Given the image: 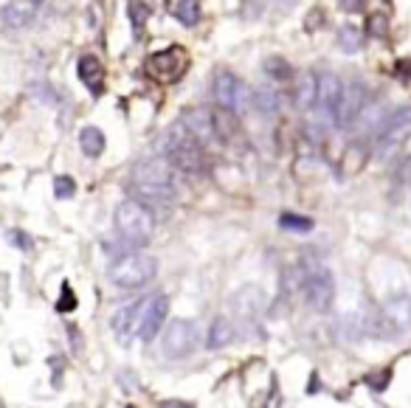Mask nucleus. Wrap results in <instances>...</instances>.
<instances>
[{
  "instance_id": "nucleus-24",
  "label": "nucleus",
  "mask_w": 411,
  "mask_h": 408,
  "mask_svg": "<svg viewBox=\"0 0 411 408\" xmlns=\"http://www.w3.org/2000/svg\"><path fill=\"white\" fill-rule=\"evenodd\" d=\"M302 290H304V268H302V262L285 265V270H282V293L285 296H296Z\"/></svg>"
},
{
  "instance_id": "nucleus-15",
  "label": "nucleus",
  "mask_w": 411,
  "mask_h": 408,
  "mask_svg": "<svg viewBox=\"0 0 411 408\" xmlns=\"http://www.w3.org/2000/svg\"><path fill=\"white\" fill-rule=\"evenodd\" d=\"M181 124L203 144L208 147L217 136H214V124H211V110H206V107H192V110H186L184 116H181Z\"/></svg>"
},
{
  "instance_id": "nucleus-27",
  "label": "nucleus",
  "mask_w": 411,
  "mask_h": 408,
  "mask_svg": "<svg viewBox=\"0 0 411 408\" xmlns=\"http://www.w3.org/2000/svg\"><path fill=\"white\" fill-rule=\"evenodd\" d=\"M254 107H259L265 116H273V113L279 110V93H276L270 85L256 88V93H254Z\"/></svg>"
},
{
  "instance_id": "nucleus-5",
  "label": "nucleus",
  "mask_w": 411,
  "mask_h": 408,
  "mask_svg": "<svg viewBox=\"0 0 411 408\" xmlns=\"http://www.w3.org/2000/svg\"><path fill=\"white\" fill-rule=\"evenodd\" d=\"M302 268H304V301L310 304V310L316 313H330L333 301H335V282L333 273L316 259V256H302Z\"/></svg>"
},
{
  "instance_id": "nucleus-22",
  "label": "nucleus",
  "mask_w": 411,
  "mask_h": 408,
  "mask_svg": "<svg viewBox=\"0 0 411 408\" xmlns=\"http://www.w3.org/2000/svg\"><path fill=\"white\" fill-rule=\"evenodd\" d=\"M341 88H344V82L335 73H321L318 76V99H316V104L318 107H335V102L341 96Z\"/></svg>"
},
{
  "instance_id": "nucleus-32",
  "label": "nucleus",
  "mask_w": 411,
  "mask_h": 408,
  "mask_svg": "<svg viewBox=\"0 0 411 408\" xmlns=\"http://www.w3.org/2000/svg\"><path fill=\"white\" fill-rule=\"evenodd\" d=\"M54 195H56L59 200L73 198V195H76V181L68 178V175H56V178H54Z\"/></svg>"
},
{
  "instance_id": "nucleus-2",
  "label": "nucleus",
  "mask_w": 411,
  "mask_h": 408,
  "mask_svg": "<svg viewBox=\"0 0 411 408\" xmlns=\"http://www.w3.org/2000/svg\"><path fill=\"white\" fill-rule=\"evenodd\" d=\"M116 231L127 245H147L155 234V214L144 200H121L116 205Z\"/></svg>"
},
{
  "instance_id": "nucleus-12",
  "label": "nucleus",
  "mask_w": 411,
  "mask_h": 408,
  "mask_svg": "<svg viewBox=\"0 0 411 408\" xmlns=\"http://www.w3.org/2000/svg\"><path fill=\"white\" fill-rule=\"evenodd\" d=\"M167 310H169V299L167 296H153V299L144 301L141 318H138V330H136L144 344L155 341V335L161 332V327L167 321Z\"/></svg>"
},
{
  "instance_id": "nucleus-3",
  "label": "nucleus",
  "mask_w": 411,
  "mask_h": 408,
  "mask_svg": "<svg viewBox=\"0 0 411 408\" xmlns=\"http://www.w3.org/2000/svg\"><path fill=\"white\" fill-rule=\"evenodd\" d=\"M107 276L121 290H138V287H147L158 276V262H155V256L138 253V251L136 253H121L110 262Z\"/></svg>"
},
{
  "instance_id": "nucleus-18",
  "label": "nucleus",
  "mask_w": 411,
  "mask_h": 408,
  "mask_svg": "<svg viewBox=\"0 0 411 408\" xmlns=\"http://www.w3.org/2000/svg\"><path fill=\"white\" fill-rule=\"evenodd\" d=\"M389 113H392V107H389L386 102H381V99H378V102H367L364 110L358 113V119H355L352 124L358 127V133H369V130L378 133V130L383 127V121L389 119Z\"/></svg>"
},
{
  "instance_id": "nucleus-36",
  "label": "nucleus",
  "mask_w": 411,
  "mask_h": 408,
  "mask_svg": "<svg viewBox=\"0 0 411 408\" xmlns=\"http://www.w3.org/2000/svg\"><path fill=\"white\" fill-rule=\"evenodd\" d=\"M398 175H400V184H406L411 186V155L400 164V169H398Z\"/></svg>"
},
{
  "instance_id": "nucleus-17",
  "label": "nucleus",
  "mask_w": 411,
  "mask_h": 408,
  "mask_svg": "<svg viewBox=\"0 0 411 408\" xmlns=\"http://www.w3.org/2000/svg\"><path fill=\"white\" fill-rule=\"evenodd\" d=\"M211 124H214V136L222 144H234L239 138V116L228 107H211Z\"/></svg>"
},
{
  "instance_id": "nucleus-34",
  "label": "nucleus",
  "mask_w": 411,
  "mask_h": 408,
  "mask_svg": "<svg viewBox=\"0 0 411 408\" xmlns=\"http://www.w3.org/2000/svg\"><path fill=\"white\" fill-rule=\"evenodd\" d=\"M76 307V299H73V293H71V287L68 284H62V299H59V304H56V310L59 313H71Z\"/></svg>"
},
{
  "instance_id": "nucleus-29",
  "label": "nucleus",
  "mask_w": 411,
  "mask_h": 408,
  "mask_svg": "<svg viewBox=\"0 0 411 408\" xmlns=\"http://www.w3.org/2000/svg\"><path fill=\"white\" fill-rule=\"evenodd\" d=\"M31 17H34L31 6H6V8H3V20H6L8 25H28Z\"/></svg>"
},
{
  "instance_id": "nucleus-41",
  "label": "nucleus",
  "mask_w": 411,
  "mask_h": 408,
  "mask_svg": "<svg viewBox=\"0 0 411 408\" xmlns=\"http://www.w3.org/2000/svg\"><path fill=\"white\" fill-rule=\"evenodd\" d=\"M28 3H31V6H40V3H42V0H28Z\"/></svg>"
},
{
  "instance_id": "nucleus-1",
  "label": "nucleus",
  "mask_w": 411,
  "mask_h": 408,
  "mask_svg": "<svg viewBox=\"0 0 411 408\" xmlns=\"http://www.w3.org/2000/svg\"><path fill=\"white\" fill-rule=\"evenodd\" d=\"M175 167L164 155L144 158L133 167L130 172V192L144 200L147 205L153 203H169L175 198Z\"/></svg>"
},
{
  "instance_id": "nucleus-8",
  "label": "nucleus",
  "mask_w": 411,
  "mask_h": 408,
  "mask_svg": "<svg viewBox=\"0 0 411 408\" xmlns=\"http://www.w3.org/2000/svg\"><path fill=\"white\" fill-rule=\"evenodd\" d=\"M411 138V107H398L395 113H389V119L383 121V127L378 130V158H392L406 141Z\"/></svg>"
},
{
  "instance_id": "nucleus-28",
  "label": "nucleus",
  "mask_w": 411,
  "mask_h": 408,
  "mask_svg": "<svg viewBox=\"0 0 411 408\" xmlns=\"http://www.w3.org/2000/svg\"><path fill=\"white\" fill-rule=\"evenodd\" d=\"M175 17L184 25H195L201 20V0H178L175 3Z\"/></svg>"
},
{
  "instance_id": "nucleus-40",
  "label": "nucleus",
  "mask_w": 411,
  "mask_h": 408,
  "mask_svg": "<svg viewBox=\"0 0 411 408\" xmlns=\"http://www.w3.org/2000/svg\"><path fill=\"white\" fill-rule=\"evenodd\" d=\"M164 406H172V408H186V403H181V400H167Z\"/></svg>"
},
{
  "instance_id": "nucleus-6",
  "label": "nucleus",
  "mask_w": 411,
  "mask_h": 408,
  "mask_svg": "<svg viewBox=\"0 0 411 408\" xmlns=\"http://www.w3.org/2000/svg\"><path fill=\"white\" fill-rule=\"evenodd\" d=\"M411 330V296L395 293L383 301V307L372 316V332L381 338H398Z\"/></svg>"
},
{
  "instance_id": "nucleus-4",
  "label": "nucleus",
  "mask_w": 411,
  "mask_h": 408,
  "mask_svg": "<svg viewBox=\"0 0 411 408\" xmlns=\"http://www.w3.org/2000/svg\"><path fill=\"white\" fill-rule=\"evenodd\" d=\"M206 147L181 124V121H175L172 127H169V133H167V158H169V164L175 167V169H181V172H189V175H195V172H201L206 167Z\"/></svg>"
},
{
  "instance_id": "nucleus-35",
  "label": "nucleus",
  "mask_w": 411,
  "mask_h": 408,
  "mask_svg": "<svg viewBox=\"0 0 411 408\" xmlns=\"http://www.w3.org/2000/svg\"><path fill=\"white\" fill-rule=\"evenodd\" d=\"M130 17H133V25L141 28V23L147 20V6H141L138 0H133V3H130Z\"/></svg>"
},
{
  "instance_id": "nucleus-37",
  "label": "nucleus",
  "mask_w": 411,
  "mask_h": 408,
  "mask_svg": "<svg viewBox=\"0 0 411 408\" xmlns=\"http://www.w3.org/2000/svg\"><path fill=\"white\" fill-rule=\"evenodd\" d=\"M364 6H367V0H341V8H344V11H350V14L364 11Z\"/></svg>"
},
{
  "instance_id": "nucleus-14",
  "label": "nucleus",
  "mask_w": 411,
  "mask_h": 408,
  "mask_svg": "<svg viewBox=\"0 0 411 408\" xmlns=\"http://www.w3.org/2000/svg\"><path fill=\"white\" fill-rule=\"evenodd\" d=\"M231 310H234L237 318L251 321V318H256V316L265 310V293H262L259 287L248 284V287H242L239 293L231 296Z\"/></svg>"
},
{
  "instance_id": "nucleus-16",
  "label": "nucleus",
  "mask_w": 411,
  "mask_h": 408,
  "mask_svg": "<svg viewBox=\"0 0 411 408\" xmlns=\"http://www.w3.org/2000/svg\"><path fill=\"white\" fill-rule=\"evenodd\" d=\"M316 99H318V73L304 71L293 85V104H296V110L307 113L316 107Z\"/></svg>"
},
{
  "instance_id": "nucleus-38",
  "label": "nucleus",
  "mask_w": 411,
  "mask_h": 408,
  "mask_svg": "<svg viewBox=\"0 0 411 408\" xmlns=\"http://www.w3.org/2000/svg\"><path fill=\"white\" fill-rule=\"evenodd\" d=\"M8 236L14 239V245H17V248H23V251H28V248H31V245H28V236H25V234H17V231H11Z\"/></svg>"
},
{
  "instance_id": "nucleus-11",
  "label": "nucleus",
  "mask_w": 411,
  "mask_h": 408,
  "mask_svg": "<svg viewBox=\"0 0 411 408\" xmlns=\"http://www.w3.org/2000/svg\"><path fill=\"white\" fill-rule=\"evenodd\" d=\"M367 102H369V93H367L364 85H358V82L344 85V88H341V96H338V102H335V107H333L335 124H338V127H350V124L358 119V113L364 110Z\"/></svg>"
},
{
  "instance_id": "nucleus-20",
  "label": "nucleus",
  "mask_w": 411,
  "mask_h": 408,
  "mask_svg": "<svg viewBox=\"0 0 411 408\" xmlns=\"http://www.w3.org/2000/svg\"><path fill=\"white\" fill-rule=\"evenodd\" d=\"M76 73H79V79L93 90V93H102V79H105V68H102V62L96 59V56H90V54H85L79 62H76Z\"/></svg>"
},
{
  "instance_id": "nucleus-33",
  "label": "nucleus",
  "mask_w": 411,
  "mask_h": 408,
  "mask_svg": "<svg viewBox=\"0 0 411 408\" xmlns=\"http://www.w3.org/2000/svg\"><path fill=\"white\" fill-rule=\"evenodd\" d=\"M389 380H392V369H383V372H378V375H369V378H367L369 389H375V392H383V389L389 386Z\"/></svg>"
},
{
  "instance_id": "nucleus-39",
  "label": "nucleus",
  "mask_w": 411,
  "mask_h": 408,
  "mask_svg": "<svg viewBox=\"0 0 411 408\" xmlns=\"http://www.w3.org/2000/svg\"><path fill=\"white\" fill-rule=\"evenodd\" d=\"M318 17H321V8H313V11H310V20H307V31H316Z\"/></svg>"
},
{
  "instance_id": "nucleus-19",
  "label": "nucleus",
  "mask_w": 411,
  "mask_h": 408,
  "mask_svg": "<svg viewBox=\"0 0 411 408\" xmlns=\"http://www.w3.org/2000/svg\"><path fill=\"white\" fill-rule=\"evenodd\" d=\"M141 307H144V301H136V304H127V307H121L116 316H113V332L121 338V341H127L130 338V332L133 330H138V318H141Z\"/></svg>"
},
{
  "instance_id": "nucleus-25",
  "label": "nucleus",
  "mask_w": 411,
  "mask_h": 408,
  "mask_svg": "<svg viewBox=\"0 0 411 408\" xmlns=\"http://www.w3.org/2000/svg\"><path fill=\"white\" fill-rule=\"evenodd\" d=\"M338 48H341L344 54H358V51L364 48V34H361V28H355L352 23H344V25L338 28Z\"/></svg>"
},
{
  "instance_id": "nucleus-26",
  "label": "nucleus",
  "mask_w": 411,
  "mask_h": 408,
  "mask_svg": "<svg viewBox=\"0 0 411 408\" xmlns=\"http://www.w3.org/2000/svg\"><path fill=\"white\" fill-rule=\"evenodd\" d=\"M265 73L273 79V82H290L296 73H293V68H290V62L287 59H282V56H268L265 59Z\"/></svg>"
},
{
  "instance_id": "nucleus-13",
  "label": "nucleus",
  "mask_w": 411,
  "mask_h": 408,
  "mask_svg": "<svg viewBox=\"0 0 411 408\" xmlns=\"http://www.w3.org/2000/svg\"><path fill=\"white\" fill-rule=\"evenodd\" d=\"M369 161H372V147H369V141L355 138V141H350V144L344 147L341 161H338V172H341V178H358V175L369 167Z\"/></svg>"
},
{
  "instance_id": "nucleus-21",
  "label": "nucleus",
  "mask_w": 411,
  "mask_h": 408,
  "mask_svg": "<svg viewBox=\"0 0 411 408\" xmlns=\"http://www.w3.org/2000/svg\"><path fill=\"white\" fill-rule=\"evenodd\" d=\"M231 341H234V324H231L225 316H217V318L211 321V327H208V335H206L208 349H222V347H228Z\"/></svg>"
},
{
  "instance_id": "nucleus-23",
  "label": "nucleus",
  "mask_w": 411,
  "mask_h": 408,
  "mask_svg": "<svg viewBox=\"0 0 411 408\" xmlns=\"http://www.w3.org/2000/svg\"><path fill=\"white\" fill-rule=\"evenodd\" d=\"M105 133L99 130V127H82V133H79V147H82V152L88 155V158H99L102 152H105Z\"/></svg>"
},
{
  "instance_id": "nucleus-30",
  "label": "nucleus",
  "mask_w": 411,
  "mask_h": 408,
  "mask_svg": "<svg viewBox=\"0 0 411 408\" xmlns=\"http://www.w3.org/2000/svg\"><path fill=\"white\" fill-rule=\"evenodd\" d=\"M367 34H369V37L383 40V37L389 34V17H386V14H381V11L369 14V17H367Z\"/></svg>"
},
{
  "instance_id": "nucleus-9",
  "label": "nucleus",
  "mask_w": 411,
  "mask_h": 408,
  "mask_svg": "<svg viewBox=\"0 0 411 408\" xmlns=\"http://www.w3.org/2000/svg\"><path fill=\"white\" fill-rule=\"evenodd\" d=\"M198 344H201L198 327H195V321H186V318H175V321L167 327L164 338H161V349H164V355L172 358V361L189 358V355L198 349Z\"/></svg>"
},
{
  "instance_id": "nucleus-31",
  "label": "nucleus",
  "mask_w": 411,
  "mask_h": 408,
  "mask_svg": "<svg viewBox=\"0 0 411 408\" xmlns=\"http://www.w3.org/2000/svg\"><path fill=\"white\" fill-rule=\"evenodd\" d=\"M279 225L287 228V231H299V234L313 231V220L310 217H299V214H282L279 217Z\"/></svg>"
},
{
  "instance_id": "nucleus-7",
  "label": "nucleus",
  "mask_w": 411,
  "mask_h": 408,
  "mask_svg": "<svg viewBox=\"0 0 411 408\" xmlns=\"http://www.w3.org/2000/svg\"><path fill=\"white\" fill-rule=\"evenodd\" d=\"M211 90H214V102H217L220 107L234 110L237 116H245V113L254 107V93H251V88H248L245 82H239V79H237L231 71H225V68H220V71L214 73Z\"/></svg>"
},
{
  "instance_id": "nucleus-10",
  "label": "nucleus",
  "mask_w": 411,
  "mask_h": 408,
  "mask_svg": "<svg viewBox=\"0 0 411 408\" xmlns=\"http://www.w3.org/2000/svg\"><path fill=\"white\" fill-rule=\"evenodd\" d=\"M189 68V54L178 45L167 48V51H155L150 59H147V73L164 85L169 82H178L184 76V71Z\"/></svg>"
}]
</instances>
